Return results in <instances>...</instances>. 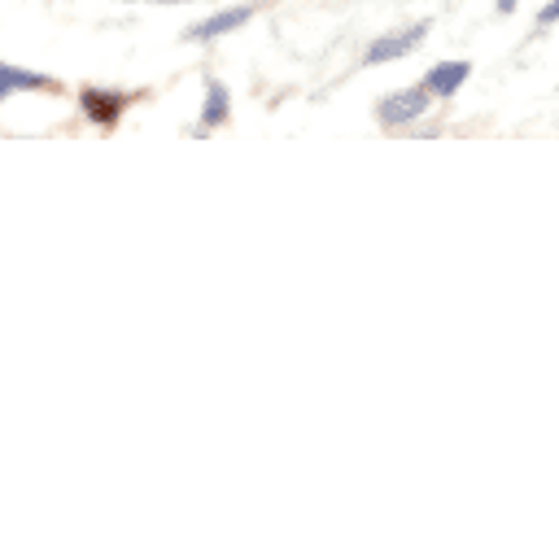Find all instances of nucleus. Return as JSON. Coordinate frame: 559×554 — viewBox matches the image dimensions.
Wrapping results in <instances>:
<instances>
[{"label": "nucleus", "mask_w": 559, "mask_h": 554, "mask_svg": "<svg viewBox=\"0 0 559 554\" xmlns=\"http://www.w3.org/2000/svg\"><path fill=\"white\" fill-rule=\"evenodd\" d=\"M253 13H258V4H231V9H218V13L201 17V22H192V26L183 31V39H188V44H210V39H218V35H227V31H236V26H245Z\"/></svg>", "instance_id": "nucleus-4"}, {"label": "nucleus", "mask_w": 559, "mask_h": 554, "mask_svg": "<svg viewBox=\"0 0 559 554\" xmlns=\"http://www.w3.org/2000/svg\"><path fill=\"white\" fill-rule=\"evenodd\" d=\"M52 87H57V79H48L39 70H22V65L0 61V100L13 96V92H52Z\"/></svg>", "instance_id": "nucleus-6"}, {"label": "nucleus", "mask_w": 559, "mask_h": 554, "mask_svg": "<svg viewBox=\"0 0 559 554\" xmlns=\"http://www.w3.org/2000/svg\"><path fill=\"white\" fill-rule=\"evenodd\" d=\"M79 109L92 127H118V118L131 109V92H118V87H83L79 92Z\"/></svg>", "instance_id": "nucleus-2"}, {"label": "nucleus", "mask_w": 559, "mask_h": 554, "mask_svg": "<svg viewBox=\"0 0 559 554\" xmlns=\"http://www.w3.org/2000/svg\"><path fill=\"white\" fill-rule=\"evenodd\" d=\"M227 113H231V92H227V83L205 79V100H201V122H197V131H214V127H223Z\"/></svg>", "instance_id": "nucleus-7"}, {"label": "nucleus", "mask_w": 559, "mask_h": 554, "mask_svg": "<svg viewBox=\"0 0 559 554\" xmlns=\"http://www.w3.org/2000/svg\"><path fill=\"white\" fill-rule=\"evenodd\" d=\"M472 74V61H437L428 74H424V87L437 96V100H450Z\"/></svg>", "instance_id": "nucleus-5"}, {"label": "nucleus", "mask_w": 559, "mask_h": 554, "mask_svg": "<svg viewBox=\"0 0 559 554\" xmlns=\"http://www.w3.org/2000/svg\"><path fill=\"white\" fill-rule=\"evenodd\" d=\"M428 109H432V92L424 83L419 87H397V92L376 100V122L380 127H406V122L424 118Z\"/></svg>", "instance_id": "nucleus-1"}, {"label": "nucleus", "mask_w": 559, "mask_h": 554, "mask_svg": "<svg viewBox=\"0 0 559 554\" xmlns=\"http://www.w3.org/2000/svg\"><path fill=\"white\" fill-rule=\"evenodd\" d=\"M498 4V13H515V0H493Z\"/></svg>", "instance_id": "nucleus-9"}, {"label": "nucleus", "mask_w": 559, "mask_h": 554, "mask_svg": "<svg viewBox=\"0 0 559 554\" xmlns=\"http://www.w3.org/2000/svg\"><path fill=\"white\" fill-rule=\"evenodd\" d=\"M555 22H559V0H546L537 9V26H555Z\"/></svg>", "instance_id": "nucleus-8"}, {"label": "nucleus", "mask_w": 559, "mask_h": 554, "mask_svg": "<svg viewBox=\"0 0 559 554\" xmlns=\"http://www.w3.org/2000/svg\"><path fill=\"white\" fill-rule=\"evenodd\" d=\"M424 35H428V22H415V26L389 31V35H380V39H371V44H367L362 61H367V65H384V61H397V57L415 52V48L424 44Z\"/></svg>", "instance_id": "nucleus-3"}, {"label": "nucleus", "mask_w": 559, "mask_h": 554, "mask_svg": "<svg viewBox=\"0 0 559 554\" xmlns=\"http://www.w3.org/2000/svg\"><path fill=\"white\" fill-rule=\"evenodd\" d=\"M140 4H183V0H140Z\"/></svg>", "instance_id": "nucleus-10"}]
</instances>
